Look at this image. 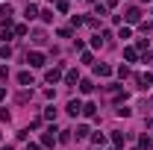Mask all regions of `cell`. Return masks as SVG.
Wrapping results in <instances>:
<instances>
[{
    "mask_svg": "<svg viewBox=\"0 0 153 150\" xmlns=\"http://www.w3.org/2000/svg\"><path fill=\"white\" fill-rule=\"evenodd\" d=\"M27 62H30L33 68H41V65H44V56H41V53H30V59H27Z\"/></svg>",
    "mask_w": 153,
    "mask_h": 150,
    "instance_id": "obj_1",
    "label": "cell"
},
{
    "mask_svg": "<svg viewBox=\"0 0 153 150\" xmlns=\"http://www.w3.org/2000/svg\"><path fill=\"white\" fill-rule=\"evenodd\" d=\"M82 112V103H79V100H71V103H68V115H79Z\"/></svg>",
    "mask_w": 153,
    "mask_h": 150,
    "instance_id": "obj_2",
    "label": "cell"
},
{
    "mask_svg": "<svg viewBox=\"0 0 153 150\" xmlns=\"http://www.w3.org/2000/svg\"><path fill=\"white\" fill-rule=\"evenodd\" d=\"M18 79H21V85H33V76L27 74V71H24V74H18Z\"/></svg>",
    "mask_w": 153,
    "mask_h": 150,
    "instance_id": "obj_3",
    "label": "cell"
},
{
    "mask_svg": "<svg viewBox=\"0 0 153 150\" xmlns=\"http://www.w3.org/2000/svg\"><path fill=\"white\" fill-rule=\"evenodd\" d=\"M127 21L135 24V21H138V9H130V12H127Z\"/></svg>",
    "mask_w": 153,
    "mask_h": 150,
    "instance_id": "obj_4",
    "label": "cell"
},
{
    "mask_svg": "<svg viewBox=\"0 0 153 150\" xmlns=\"http://www.w3.org/2000/svg\"><path fill=\"white\" fill-rule=\"evenodd\" d=\"M59 79V71H47V82H56Z\"/></svg>",
    "mask_w": 153,
    "mask_h": 150,
    "instance_id": "obj_5",
    "label": "cell"
},
{
    "mask_svg": "<svg viewBox=\"0 0 153 150\" xmlns=\"http://www.w3.org/2000/svg\"><path fill=\"white\" fill-rule=\"evenodd\" d=\"M115 3H118V0H106V6H115Z\"/></svg>",
    "mask_w": 153,
    "mask_h": 150,
    "instance_id": "obj_6",
    "label": "cell"
},
{
    "mask_svg": "<svg viewBox=\"0 0 153 150\" xmlns=\"http://www.w3.org/2000/svg\"><path fill=\"white\" fill-rule=\"evenodd\" d=\"M3 94H6V88H0V100H3Z\"/></svg>",
    "mask_w": 153,
    "mask_h": 150,
    "instance_id": "obj_7",
    "label": "cell"
}]
</instances>
